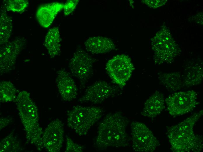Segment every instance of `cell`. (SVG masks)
<instances>
[{
	"instance_id": "1",
	"label": "cell",
	"mask_w": 203,
	"mask_h": 152,
	"mask_svg": "<svg viewBox=\"0 0 203 152\" xmlns=\"http://www.w3.org/2000/svg\"><path fill=\"white\" fill-rule=\"evenodd\" d=\"M202 115V110L179 124L168 128L167 134L173 152H199L202 150V139L200 135L195 134L193 127Z\"/></svg>"
},
{
	"instance_id": "2",
	"label": "cell",
	"mask_w": 203,
	"mask_h": 152,
	"mask_svg": "<svg viewBox=\"0 0 203 152\" xmlns=\"http://www.w3.org/2000/svg\"><path fill=\"white\" fill-rule=\"evenodd\" d=\"M128 122L127 119L120 112L107 115L98 128L96 140L97 146L102 149L127 146L128 142L126 132Z\"/></svg>"
},
{
	"instance_id": "3",
	"label": "cell",
	"mask_w": 203,
	"mask_h": 152,
	"mask_svg": "<svg viewBox=\"0 0 203 152\" xmlns=\"http://www.w3.org/2000/svg\"><path fill=\"white\" fill-rule=\"evenodd\" d=\"M21 121L26 133L27 140L41 151L43 146L42 130L38 123L36 106L27 91L20 92L16 99Z\"/></svg>"
},
{
	"instance_id": "4",
	"label": "cell",
	"mask_w": 203,
	"mask_h": 152,
	"mask_svg": "<svg viewBox=\"0 0 203 152\" xmlns=\"http://www.w3.org/2000/svg\"><path fill=\"white\" fill-rule=\"evenodd\" d=\"M103 113L99 107L75 106L68 114L67 126L78 135H86Z\"/></svg>"
},
{
	"instance_id": "5",
	"label": "cell",
	"mask_w": 203,
	"mask_h": 152,
	"mask_svg": "<svg viewBox=\"0 0 203 152\" xmlns=\"http://www.w3.org/2000/svg\"><path fill=\"white\" fill-rule=\"evenodd\" d=\"M162 30L152 39V46L156 64L171 63L178 53V48L169 33Z\"/></svg>"
},
{
	"instance_id": "6",
	"label": "cell",
	"mask_w": 203,
	"mask_h": 152,
	"mask_svg": "<svg viewBox=\"0 0 203 152\" xmlns=\"http://www.w3.org/2000/svg\"><path fill=\"white\" fill-rule=\"evenodd\" d=\"M130 126L132 147L134 151L152 152L160 145L152 132L144 124L133 121Z\"/></svg>"
},
{
	"instance_id": "7",
	"label": "cell",
	"mask_w": 203,
	"mask_h": 152,
	"mask_svg": "<svg viewBox=\"0 0 203 152\" xmlns=\"http://www.w3.org/2000/svg\"><path fill=\"white\" fill-rule=\"evenodd\" d=\"M106 69L110 77L120 87L125 86L134 69L130 58L124 55H118L109 60Z\"/></svg>"
},
{
	"instance_id": "8",
	"label": "cell",
	"mask_w": 203,
	"mask_h": 152,
	"mask_svg": "<svg viewBox=\"0 0 203 152\" xmlns=\"http://www.w3.org/2000/svg\"><path fill=\"white\" fill-rule=\"evenodd\" d=\"M165 101L169 113L172 116L189 113L199 103L197 93L192 90L173 93L167 98Z\"/></svg>"
},
{
	"instance_id": "9",
	"label": "cell",
	"mask_w": 203,
	"mask_h": 152,
	"mask_svg": "<svg viewBox=\"0 0 203 152\" xmlns=\"http://www.w3.org/2000/svg\"><path fill=\"white\" fill-rule=\"evenodd\" d=\"M93 60L84 50L78 47L70 59L69 67L71 74L84 84L93 72Z\"/></svg>"
},
{
	"instance_id": "10",
	"label": "cell",
	"mask_w": 203,
	"mask_h": 152,
	"mask_svg": "<svg viewBox=\"0 0 203 152\" xmlns=\"http://www.w3.org/2000/svg\"><path fill=\"white\" fill-rule=\"evenodd\" d=\"M116 92L117 89L107 82L98 81L88 87L78 102L80 103H101L114 96Z\"/></svg>"
},
{
	"instance_id": "11",
	"label": "cell",
	"mask_w": 203,
	"mask_h": 152,
	"mask_svg": "<svg viewBox=\"0 0 203 152\" xmlns=\"http://www.w3.org/2000/svg\"><path fill=\"white\" fill-rule=\"evenodd\" d=\"M64 129L62 121L56 119L51 122L43 135V147L49 152H59L64 141Z\"/></svg>"
},
{
	"instance_id": "12",
	"label": "cell",
	"mask_w": 203,
	"mask_h": 152,
	"mask_svg": "<svg viewBox=\"0 0 203 152\" xmlns=\"http://www.w3.org/2000/svg\"><path fill=\"white\" fill-rule=\"evenodd\" d=\"M24 42V38L17 37L8 42L1 49V72L5 73L12 69Z\"/></svg>"
},
{
	"instance_id": "13",
	"label": "cell",
	"mask_w": 203,
	"mask_h": 152,
	"mask_svg": "<svg viewBox=\"0 0 203 152\" xmlns=\"http://www.w3.org/2000/svg\"><path fill=\"white\" fill-rule=\"evenodd\" d=\"M56 82L60 94L64 101H70L76 98L78 94L76 85L65 69H61L57 71Z\"/></svg>"
},
{
	"instance_id": "14",
	"label": "cell",
	"mask_w": 203,
	"mask_h": 152,
	"mask_svg": "<svg viewBox=\"0 0 203 152\" xmlns=\"http://www.w3.org/2000/svg\"><path fill=\"white\" fill-rule=\"evenodd\" d=\"M64 4L58 2L41 5L37 9L36 18L43 27L47 28L52 23L58 13L63 9Z\"/></svg>"
},
{
	"instance_id": "15",
	"label": "cell",
	"mask_w": 203,
	"mask_h": 152,
	"mask_svg": "<svg viewBox=\"0 0 203 152\" xmlns=\"http://www.w3.org/2000/svg\"><path fill=\"white\" fill-rule=\"evenodd\" d=\"M84 46L88 52L94 54L108 53L115 48L112 40L102 36L89 37L85 42Z\"/></svg>"
},
{
	"instance_id": "16",
	"label": "cell",
	"mask_w": 203,
	"mask_h": 152,
	"mask_svg": "<svg viewBox=\"0 0 203 152\" xmlns=\"http://www.w3.org/2000/svg\"><path fill=\"white\" fill-rule=\"evenodd\" d=\"M163 94L156 91L145 102L141 114L149 118H153L159 115L165 108Z\"/></svg>"
},
{
	"instance_id": "17",
	"label": "cell",
	"mask_w": 203,
	"mask_h": 152,
	"mask_svg": "<svg viewBox=\"0 0 203 152\" xmlns=\"http://www.w3.org/2000/svg\"><path fill=\"white\" fill-rule=\"evenodd\" d=\"M61 41L58 27H54L48 30L45 37L44 45L50 58H54L60 54Z\"/></svg>"
},
{
	"instance_id": "18",
	"label": "cell",
	"mask_w": 203,
	"mask_h": 152,
	"mask_svg": "<svg viewBox=\"0 0 203 152\" xmlns=\"http://www.w3.org/2000/svg\"><path fill=\"white\" fill-rule=\"evenodd\" d=\"M160 82L169 91L175 92L183 86L181 74L178 72L164 73L159 76Z\"/></svg>"
},
{
	"instance_id": "19",
	"label": "cell",
	"mask_w": 203,
	"mask_h": 152,
	"mask_svg": "<svg viewBox=\"0 0 203 152\" xmlns=\"http://www.w3.org/2000/svg\"><path fill=\"white\" fill-rule=\"evenodd\" d=\"M200 66H192L184 71L183 78V86L190 87L199 84L203 79V70Z\"/></svg>"
},
{
	"instance_id": "20",
	"label": "cell",
	"mask_w": 203,
	"mask_h": 152,
	"mask_svg": "<svg viewBox=\"0 0 203 152\" xmlns=\"http://www.w3.org/2000/svg\"><path fill=\"white\" fill-rule=\"evenodd\" d=\"M10 17L4 12H1L0 15V44H6L8 42L13 30V23Z\"/></svg>"
},
{
	"instance_id": "21",
	"label": "cell",
	"mask_w": 203,
	"mask_h": 152,
	"mask_svg": "<svg viewBox=\"0 0 203 152\" xmlns=\"http://www.w3.org/2000/svg\"><path fill=\"white\" fill-rule=\"evenodd\" d=\"M17 90L10 82L2 81L0 83V100L1 102L11 101L14 100Z\"/></svg>"
},
{
	"instance_id": "22",
	"label": "cell",
	"mask_w": 203,
	"mask_h": 152,
	"mask_svg": "<svg viewBox=\"0 0 203 152\" xmlns=\"http://www.w3.org/2000/svg\"><path fill=\"white\" fill-rule=\"evenodd\" d=\"M0 146L1 152H18L20 148L19 142L12 134L1 141Z\"/></svg>"
},
{
	"instance_id": "23",
	"label": "cell",
	"mask_w": 203,
	"mask_h": 152,
	"mask_svg": "<svg viewBox=\"0 0 203 152\" xmlns=\"http://www.w3.org/2000/svg\"><path fill=\"white\" fill-rule=\"evenodd\" d=\"M4 1L6 9L13 12L22 13L29 5V2L26 0H9Z\"/></svg>"
},
{
	"instance_id": "24",
	"label": "cell",
	"mask_w": 203,
	"mask_h": 152,
	"mask_svg": "<svg viewBox=\"0 0 203 152\" xmlns=\"http://www.w3.org/2000/svg\"><path fill=\"white\" fill-rule=\"evenodd\" d=\"M83 150L81 145L75 143L70 137H66L65 152H81Z\"/></svg>"
},
{
	"instance_id": "25",
	"label": "cell",
	"mask_w": 203,
	"mask_h": 152,
	"mask_svg": "<svg viewBox=\"0 0 203 152\" xmlns=\"http://www.w3.org/2000/svg\"><path fill=\"white\" fill-rule=\"evenodd\" d=\"M79 2L78 0H67L64 6V15L67 16L72 13L74 11Z\"/></svg>"
},
{
	"instance_id": "26",
	"label": "cell",
	"mask_w": 203,
	"mask_h": 152,
	"mask_svg": "<svg viewBox=\"0 0 203 152\" xmlns=\"http://www.w3.org/2000/svg\"><path fill=\"white\" fill-rule=\"evenodd\" d=\"M142 2L148 6L153 8H156L164 4L167 0H142Z\"/></svg>"
}]
</instances>
